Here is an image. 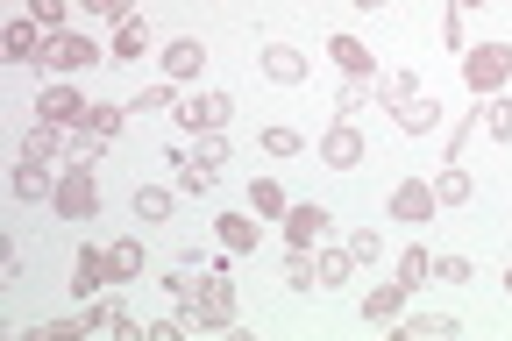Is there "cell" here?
I'll use <instances>...</instances> for the list:
<instances>
[{
    "mask_svg": "<svg viewBox=\"0 0 512 341\" xmlns=\"http://www.w3.org/2000/svg\"><path fill=\"white\" fill-rule=\"evenodd\" d=\"M185 313V327H235V278L228 270H192V306H171Z\"/></svg>",
    "mask_w": 512,
    "mask_h": 341,
    "instance_id": "1",
    "label": "cell"
},
{
    "mask_svg": "<svg viewBox=\"0 0 512 341\" xmlns=\"http://www.w3.org/2000/svg\"><path fill=\"white\" fill-rule=\"evenodd\" d=\"M36 64H43L50 79H72V72H86V64H107V50H100L93 36H79V29H50Z\"/></svg>",
    "mask_w": 512,
    "mask_h": 341,
    "instance_id": "2",
    "label": "cell"
},
{
    "mask_svg": "<svg viewBox=\"0 0 512 341\" xmlns=\"http://www.w3.org/2000/svg\"><path fill=\"white\" fill-rule=\"evenodd\" d=\"M57 221H93L100 214V178L86 164H57V192H50Z\"/></svg>",
    "mask_w": 512,
    "mask_h": 341,
    "instance_id": "3",
    "label": "cell"
},
{
    "mask_svg": "<svg viewBox=\"0 0 512 341\" xmlns=\"http://www.w3.org/2000/svg\"><path fill=\"white\" fill-rule=\"evenodd\" d=\"M463 86L484 100V93H505L512 86V43H470L463 50Z\"/></svg>",
    "mask_w": 512,
    "mask_h": 341,
    "instance_id": "4",
    "label": "cell"
},
{
    "mask_svg": "<svg viewBox=\"0 0 512 341\" xmlns=\"http://www.w3.org/2000/svg\"><path fill=\"white\" fill-rule=\"evenodd\" d=\"M384 207H392V221H406V228H427V221L441 214V199H434V178H399Z\"/></svg>",
    "mask_w": 512,
    "mask_h": 341,
    "instance_id": "5",
    "label": "cell"
},
{
    "mask_svg": "<svg viewBox=\"0 0 512 341\" xmlns=\"http://www.w3.org/2000/svg\"><path fill=\"white\" fill-rule=\"evenodd\" d=\"M79 327H86V334H114V341H136V334H150V327H136V313L121 306V292H114V299H107V292H100V299H86Z\"/></svg>",
    "mask_w": 512,
    "mask_h": 341,
    "instance_id": "6",
    "label": "cell"
},
{
    "mask_svg": "<svg viewBox=\"0 0 512 341\" xmlns=\"http://www.w3.org/2000/svg\"><path fill=\"white\" fill-rule=\"evenodd\" d=\"M36 121H50V128H86V100H79V86H72V79H50V86L36 93Z\"/></svg>",
    "mask_w": 512,
    "mask_h": 341,
    "instance_id": "7",
    "label": "cell"
},
{
    "mask_svg": "<svg viewBox=\"0 0 512 341\" xmlns=\"http://www.w3.org/2000/svg\"><path fill=\"white\" fill-rule=\"evenodd\" d=\"M171 121L192 128V135H207V128H228V121H235V100H228V93H192Z\"/></svg>",
    "mask_w": 512,
    "mask_h": 341,
    "instance_id": "8",
    "label": "cell"
},
{
    "mask_svg": "<svg viewBox=\"0 0 512 341\" xmlns=\"http://www.w3.org/2000/svg\"><path fill=\"white\" fill-rule=\"evenodd\" d=\"M278 228H285V249H313V242L328 235L335 221H328V207H313V199H299V207H285V221H278Z\"/></svg>",
    "mask_w": 512,
    "mask_h": 341,
    "instance_id": "9",
    "label": "cell"
},
{
    "mask_svg": "<svg viewBox=\"0 0 512 341\" xmlns=\"http://www.w3.org/2000/svg\"><path fill=\"white\" fill-rule=\"evenodd\" d=\"M157 64H164V79L192 86V79H200V64H207V43H200V36H171V43L157 50Z\"/></svg>",
    "mask_w": 512,
    "mask_h": 341,
    "instance_id": "10",
    "label": "cell"
},
{
    "mask_svg": "<svg viewBox=\"0 0 512 341\" xmlns=\"http://www.w3.org/2000/svg\"><path fill=\"white\" fill-rule=\"evenodd\" d=\"M328 57H335L342 79H377V57H370L363 36H342V29H335V36H328Z\"/></svg>",
    "mask_w": 512,
    "mask_h": 341,
    "instance_id": "11",
    "label": "cell"
},
{
    "mask_svg": "<svg viewBox=\"0 0 512 341\" xmlns=\"http://www.w3.org/2000/svg\"><path fill=\"white\" fill-rule=\"evenodd\" d=\"M463 320L456 313H399V334L392 341H456Z\"/></svg>",
    "mask_w": 512,
    "mask_h": 341,
    "instance_id": "12",
    "label": "cell"
},
{
    "mask_svg": "<svg viewBox=\"0 0 512 341\" xmlns=\"http://www.w3.org/2000/svg\"><path fill=\"white\" fill-rule=\"evenodd\" d=\"M320 164H328V171H356L363 164V135L349 121H335L328 135H320Z\"/></svg>",
    "mask_w": 512,
    "mask_h": 341,
    "instance_id": "13",
    "label": "cell"
},
{
    "mask_svg": "<svg viewBox=\"0 0 512 341\" xmlns=\"http://www.w3.org/2000/svg\"><path fill=\"white\" fill-rule=\"evenodd\" d=\"M8 192L22 199V207H43V199L57 192V164H29V157H22L15 178H8Z\"/></svg>",
    "mask_w": 512,
    "mask_h": 341,
    "instance_id": "14",
    "label": "cell"
},
{
    "mask_svg": "<svg viewBox=\"0 0 512 341\" xmlns=\"http://www.w3.org/2000/svg\"><path fill=\"white\" fill-rule=\"evenodd\" d=\"M143 263H150V256H143V242H136V235L107 242V285H114V292H121V285H136V278H143Z\"/></svg>",
    "mask_w": 512,
    "mask_h": 341,
    "instance_id": "15",
    "label": "cell"
},
{
    "mask_svg": "<svg viewBox=\"0 0 512 341\" xmlns=\"http://www.w3.org/2000/svg\"><path fill=\"white\" fill-rule=\"evenodd\" d=\"M214 242H221L228 256H249L256 242H264V221H256V214H221V221H214Z\"/></svg>",
    "mask_w": 512,
    "mask_h": 341,
    "instance_id": "16",
    "label": "cell"
},
{
    "mask_svg": "<svg viewBox=\"0 0 512 341\" xmlns=\"http://www.w3.org/2000/svg\"><path fill=\"white\" fill-rule=\"evenodd\" d=\"M150 50V22L143 15H128V22H114V43H107V64H136Z\"/></svg>",
    "mask_w": 512,
    "mask_h": 341,
    "instance_id": "17",
    "label": "cell"
},
{
    "mask_svg": "<svg viewBox=\"0 0 512 341\" xmlns=\"http://www.w3.org/2000/svg\"><path fill=\"white\" fill-rule=\"evenodd\" d=\"M72 292H79V299L114 292V285H107V249H79V263H72Z\"/></svg>",
    "mask_w": 512,
    "mask_h": 341,
    "instance_id": "18",
    "label": "cell"
},
{
    "mask_svg": "<svg viewBox=\"0 0 512 341\" xmlns=\"http://www.w3.org/2000/svg\"><path fill=\"white\" fill-rule=\"evenodd\" d=\"M406 299H413V285H399V278H392V285H377V292H363V320H370V327L399 320V313H406Z\"/></svg>",
    "mask_w": 512,
    "mask_h": 341,
    "instance_id": "19",
    "label": "cell"
},
{
    "mask_svg": "<svg viewBox=\"0 0 512 341\" xmlns=\"http://www.w3.org/2000/svg\"><path fill=\"white\" fill-rule=\"evenodd\" d=\"M43 36H50V29L22 15V22H8V36H0V50H8L15 64H36V57H43Z\"/></svg>",
    "mask_w": 512,
    "mask_h": 341,
    "instance_id": "20",
    "label": "cell"
},
{
    "mask_svg": "<svg viewBox=\"0 0 512 341\" xmlns=\"http://www.w3.org/2000/svg\"><path fill=\"white\" fill-rule=\"evenodd\" d=\"M264 79H271V86H299V79H306V57H299L292 43H264Z\"/></svg>",
    "mask_w": 512,
    "mask_h": 341,
    "instance_id": "21",
    "label": "cell"
},
{
    "mask_svg": "<svg viewBox=\"0 0 512 341\" xmlns=\"http://www.w3.org/2000/svg\"><path fill=\"white\" fill-rule=\"evenodd\" d=\"M22 157H29V164H64V128L36 121V128L22 135Z\"/></svg>",
    "mask_w": 512,
    "mask_h": 341,
    "instance_id": "22",
    "label": "cell"
},
{
    "mask_svg": "<svg viewBox=\"0 0 512 341\" xmlns=\"http://www.w3.org/2000/svg\"><path fill=\"white\" fill-rule=\"evenodd\" d=\"M313 270H320V292H342V285L356 278V256L335 242V249H320V256H313Z\"/></svg>",
    "mask_w": 512,
    "mask_h": 341,
    "instance_id": "23",
    "label": "cell"
},
{
    "mask_svg": "<svg viewBox=\"0 0 512 341\" xmlns=\"http://www.w3.org/2000/svg\"><path fill=\"white\" fill-rule=\"evenodd\" d=\"M185 157H192V164H207V171H228V164H235V143H228V128H207Z\"/></svg>",
    "mask_w": 512,
    "mask_h": 341,
    "instance_id": "24",
    "label": "cell"
},
{
    "mask_svg": "<svg viewBox=\"0 0 512 341\" xmlns=\"http://www.w3.org/2000/svg\"><path fill=\"white\" fill-rule=\"evenodd\" d=\"M477 121H484L491 143H512V100H505V93H484V100H477Z\"/></svg>",
    "mask_w": 512,
    "mask_h": 341,
    "instance_id": "25",
    "label": "cell"
},
{
    "mask_svg": "<svg viewBox=\"0 0 512 341\" xmlns=\"http://www.w3.org/2000/svg\"><path fill=\"white\" fill-rule=\"evenodd\" d=\"M249 214H256V221H285V185H278V178H256V185H249Z\"/></svg>",
    "mask_w": 512,
    "mask_h": 341,
    "instance_id": "26",
    "label": "cell"
},
{
    "mask_svg": "<svg viewBox=\"0 0 512 341\" xmlns=\"http://www.w3.org/2000/svg\"><path fill=\"white\" fill-rule=\"evenodd\" d=\"M470 192H477V185H470L463 164H441V171H434V199H441V207H463Z\"/></svg>",
    "mask_w": 512,
    "mask_h": 341,
    "instance_id": "27",
    "label": "cell"
},
{
    "mask_svg": "<svg viewBox=\"0 0 512 341\" xmlns=\"http://www.w3.org/2000/svg\"><path fill=\"white\" fill-rule=\"evenodd\" d=\"M128 207H136V221L164 228V221H171V192H164V185H136V199H128Z\"/></svg>",
    "mask_w": 512,
    "mask_h": 341,
    "instance_id": "28",
    "label": "cell"
},
{
    "mask_svg": "<svg viewBox=\"0 0 512 341\" xmlns=\"http://www.w3.org/2000/svg\"><path fill=\"white\" fill-rule=\"evenodd\" d=\"M392 121L406 128V135H434V121H441V107L420 93V100H406V107H392Z\"/></svg>",
    "mask_w": 512,
    "mask_h": 341,
    "instance_id": "29",
    "label": "cell"
},
{
    "mask_svg": "<svg viewBox=\"0 0 512 341\" xmlns=\"http://www.w3.org/2000/svg\"><path fill=\"white\" fill-rule=\"evenodd\" d=\"M100 157H107V135H93V128H79V135H64V164H86V171H93Z\"/></svg>",
    "mask_w": 512,
    "mask_h": 341,
    "instance_id": "30",
    "label": "cell"
},
{
    "mask_svg": "<svg viewBox=\"0 0 512 341\" xmlns=\"http://www.w3.org/2000/svg\"><path fill=\"white\" fill-rule=\"evenodd\" d=\"M185 100H178V79H164V86H150V93H136L128 100V114H178Z\"/></svg>",
    "mask_w": 512,
    "mask_h": 341,
    "instance_id": "31",
    "label": "cell"
},
{
    "mask_svg": "<svg viewBox=\"0 0 512 341\" xmlns=\"http://www.w3.org/2000/svg\"><path fill=\"white\" fill-rule=\"evenodd\" d=\"M264 150H271V157H278V164H292V157H299V150H306V135H299V128H292V121H271V128H264Z\"/></svg>",
    "mask_w": 512,
    "mask_h": 341,
    "instance_id": "32",
    "label": "cell"
},
{
    "mask_svg": "<svg viewBox=\"0 0 512 341\" xmlns=\"http://www.w3.org/2000/svg\"><path fill=\"white\" fill-rule=\"evenodd\" d=\"M392 278H399V285H413V292H420V285H427V278H434V256H427V249H420V242H413V249H399V270H392Z\"/></svg>",
    "mask_w": 512,
    "mask_h": 341,
    "instance_id": "33",
    "label": "cell"
},
{
    "mask_svg": "<svg viewBox=\"0 0 512 341\" xmlns=\"http://www.w3.org/2000/svg\"><path fill=\"white\" fill-rule=\"evenodd\" d=\"M377 100H384V107H406V100H420V72H406V64H399L392 79H377Z\"/></svg>",
    "mask_w": 512,
    "mask_h": 341,
    "instance_id": "34",
    "label": "cell"
},
{
    "mask_svg": "<svg viewBox=\"0 0 512 341\" xmlns=\"http://www.w3.org/2000/svg\"><path fill=\"white\" fill-rule=\"evenodd\" d=\"M278 285H292V292H320V270H313V256H306V249H292V256H285V278H278Z\"/></svg>",
    "mask_w": 512,
    "mask_h": 341,
    "instance_id": "35",
    "label": "cell"
},
{
    "mask_svg": "<svg viewBox=\"0 0 512 341\" xmlns=\"http://www.w3.org/2000/svg\"><path fill=\"white\" fill-rule=\"evenodd\" d=\"M22 15L43 29H72V0H22Z\"/></svg>",
    "mask_w": 512,
    "mask_h": 341,
    "instance_id": "36",
    "label": "cell"
},
{
    "mask_svg": "<svg viewBox=\"0 0 512 341\" xmlns=\"http://www.w3.org/2000/svg\"><path fill=\"white\" fill-rule=\"evenodd\" d=\"M121 121H128V107H114V100H93V107H86V128H93V135H107V143L121 135Z\"/></svg>",
    "mask_w": 512,
    "mask_h": 341,
    "instance_id": "37",
    "label": "cell"
},
{
    "mask_svg": "<svg viewBox=\"0 0 512 341\" xmlns=\"http://www.w3.org/2000/svg\"><path fill=\"white\" fill-rule=\"evenodd\" d=\"M470 256H434V285H470Z\"/></svg>",
    "mask_w": 512,
    "mask_h": 341,
    "instance_id": "38",
    "label": "cell"
},
{
    "mask_svg": "<svg viewBox=\"0 0 512 341\" xmlns=\"http://www.w3.org/2000/svg\"><path fill=\"white\" fill-rule=\"evenodd\" d=\"M79 8H86L93 22H128V15H136V0H79Z\"/></svg>",
    "mask_w": 512,
    "mask_h": 341,
    "instance_id": "39",
    "label": "cell"
},
{
    "mask_svg": "<svg viewBox=\"0 0 512 341\" xmlns=\"http://www.w3.org/2000/svg\"><path fill=\"white\" fill-rule=\"evenodd\" d=\"M363 100H370V79H349V86L335 93V121H349V114H356Z\"/></svg>",
    "mask_w": 512,
    "mask_h": 341,
    "instance_id": "40",
    "label": "cell"
},
{
    "mask_svg": "<svg viewBox=\"0 0 512 341\" xmlns=\"http://www.w3.org/2000/svg\"><path fill=\"white\" fill-rule=\"evenodd\" d=\"M349 256H356V263H377V256H384V242H377L370 228H356V235H349Z\"/></svg>",
    "mask_w": 512,
    "mask_h": 341,
    "instance_id": "41",
    "label": "cell"
},
{
    "mask_svg": "<svg viewBox=\"0 0 512 341\" xmlns=\"http://www.w3.org/2000/svg\"><path fill=\"white\" fill-rule=\"evenodd\" d=\"M185 334V313H171V320H150V341H178Z\"/></svg>",
    "mask_w": 512,
    "mask_h": 341,
    "instance_id": "42",
    "label": "cell"
},
{
    "mask_svg": "<svg viewBox=\"0 0 512 341\" xmlns=\"http://www.w3.org/2000/svg\"><path fill=\"white\" fill-rule=\"evenodd\" d=\"M448 8H456V15H470V8H491V0H448Z\"/></svg>",
    "mask_w": 512,
    "mask_h": 341,
    "instance_id": "43",
    "label": "cell"
},
{
    "mask_svg": "<svg viewBox=\"0 0 512 341\" xmlns=\"http://www.w3.org/2000/svg\"><path fill=\"white\" fill-rule=\"evenodd\" d=\"M356 8H392V0H356Z\"/></svg>",
    "mask_w": 512,
    "mask_h": 341,
    "instance_id": "44",
    "label": "cell"
},
{
    "mask_svg": "<svg viewBox=\"0 0 512 341\" xmlns=\"http://www.w3.org/2000/svg\"><path fill=\"white\" fill-rule=\"evenodd\" d=\"M505 292H512V263H505Z\"/></svg>",
    "mask_w": 512,
    "mask_h": 341,
    "instance_id": "45",
    "label": "cell"
}]
</instances>
